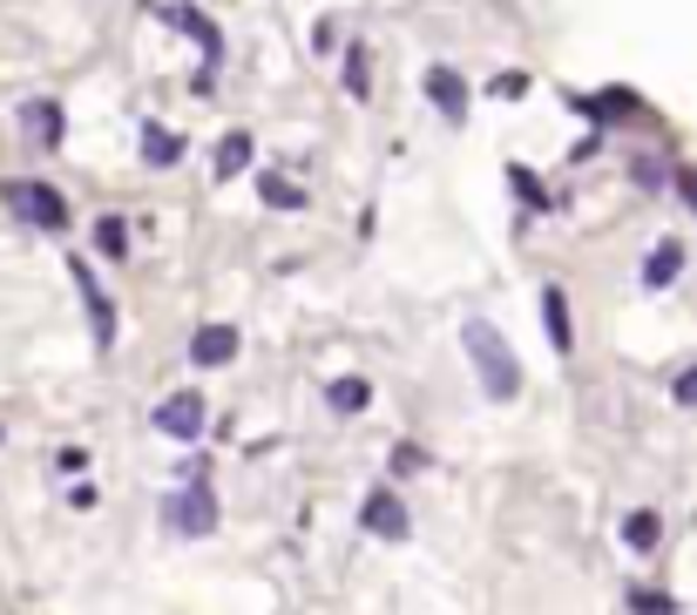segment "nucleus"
I'll list each match as a JSON object with an SVG mask.
<instances>
[{
	"instance_id": "obj_1",
	"label": "nucleus",
	"mask_w": 697,
	"mask_h": 615,
	"mask_svg": "<svg viewBox=\"0 0 697 615\" xmlns=\"http://www.w3.org/2000/svg\"><path fill=\"white\" fill-rule=\"evenodd\" d=\"M468 359H475V372H481V386H488V399H515L522 393V365H515V352L501 345V332L488 325V318H468Z\"/></svg>"
},
{
	"instance_id": "obj_2",
	"label": "nucleus",
	"mask_w": 697,
	"mask_h": 615,
	"mask_svg": "<svg viewBox=\"0 0 697 615\" xmlns=\"http://www.w3.org/2000/svg\"><path fill=\"white\" fill-rule=\"evenodd\" d=\"M8 210L34 230H61L68 223V204H61V189L55 183H8Z\"/></svg>"
},
{
	"instance_id": "obj_3",
	"label": "nucleus",
	"mask_w": 697,
	"mask_h": 615,
	"mask_svg": "<svg viewBox=\"0 0 697 615\" xmlns=\"http://www.w3.org/2000/svg\"><path fill=\"white\" fill-rule=\"evenodd\" d=\"M204 419H210V406H204L197 393H170V399L157 406V433H170V440H197V433H204Z\"/></svg>"
},
{
	"instance_id": "obj_4",
	"label": "nucleus",
	"mask_w": 697,
	"mask_h": 615,
	"mask_svg": "<svg viewBox=\"0 0 697 615\" xmlns=\"http://www.w3.org/2000/svg\"><path fill=\"white\" fill-rule=\"evenodd\" d=\"M359 527H366V534H379V542H400V534H407V501H400L393 487L366 494V508H359Z\"/></svg>"
},
{
	"instance_id": "obj_5",
	"label": "nucleus",
	"mask_w": 697,
	"mask_h": 615,
	"mask_svg": "<svg viewBox=\"0 0 697 615\" xmlns=\"http://www.w3.org/2000/svg\"><path fill=\"white\" fill-rule=\"evenodd\" d=\"M427 102L447 115V123H468V82L454 68H427Z\"/></svg>"
},
{
	"instance_id": "obj_6",
	"label": "nucleus",
	"mask_w": 697,
	"mask_h": 615,
	"mask_svg": "<svg viewBox=\"0 0 697 615\" xmlns=\"http://www.w3.org/2000/svg\"><path fill=\"white\" fill-rule=\"evenodd\" d=\"M170 521L183 527V534H210L217 527V501L204 487H190V494H176V508H170Z\"/></svg>"
},
{
	"instance_id": "obj_7",
	"label": "nucleus",
	"mask_w": 697,
	"mask_h": 615,
	"mask_svg": "<svg viewBox=\"0 0 697 615\" xmlns=\"http://www.w3.org/2000/svg\"><path fill=\"white\" fill-rule=\"evenodd\" d=\"M190 359H197V365H230V359H238V332H230V325H204L197 338H190Z\"/></svg>"
},
{
	"instance_id": "obj_8",
	"label": "nucleus",
	"mask_w": 697,
	"mask_h": 615,
	"mask_svg": "<svg viewBox=\"0 0 697 615\" xmlns=\"http://www.w3.org/2000/svg\"><path fill=\"white\" fill-rule=\"evenodd\" d=\"M75 278H82V304H89V325H95V345H115V304L102 298V285L89 278V264H75Z\"/></svg>"
},
{
	"instance_id": "obj_9",
	"label": "nucleus",
	"mask_w": 697,
	"mask_h": 615,
	"mask_svg": "<svg viewBox=\"0 0 697 615\" xmlns=\"http://www.w3.org/2000/svg\"><path fill=\"white\" fill-rule=\"evenodd\" d=\"M21 123H27V136L42 142V149H61V108H55V102H27Z\"/></svg>"
},
{
	"instance_id": "obj_10",
	"label": "nucleus",
	"mask_w": 697,
	"mask_h": 615,
	"mask_svg": "<svg viewBox=\"0 0 697 615\" xmlns=\"http://www.w3.org/2000/svg\"><path fill=\"white\" fill-rule=\"evenodd\" d=\"M677 271H684V244H656V251L643 257V285H650V291H664Z\"/></svg>"
},
{
	"instance_id": "obj_11",
	"label": "nucleus",
	"mask_w": 697,
	"mask_h": 615,
	"mask_svg": "<svg viewBox=\"0 0 697 615\" xmlns=\"http://www.w3.org/2000/svg\"><path fill=\"white\" fill-rule=\"evenodd\" d=\"M541 325H549V345H556V352H569V345H575V332H569V304H562L556 285L541 291Z\"/></svg>"
},
{
	"instance_id": "obj_12",
	"label": "nucleus",
	"mask_w": 697,
	"mask_h": 615,
	"mask_svg": "<svg viewBox=\"0 0 697 615\" xmlns=\"http://www.w3.org/2000/svg\"><path fill=\"white\" fill-rule=\"evenodd\" d=\"M142 156L157 163V170H170V163L183 156V136H170L163 123H142Z\"/></svg>"
},
{
	"instance_id": "obj_13",
	"label": "nucleus",
	"mask_w": 697,
	"mask_h": 615,
	"mask_svg": "<svg viewBox=\"0 0 697 615\" xmlns=\"http://www.w3.org/2000/svg\"><path fill=\"white\" fill-rule=\"evenodd\" d=\"M258 197H264L271 210H305V189H298L292 176H278V170H271V176H258Z\"/></svg>"
},
{
	"instance_id": "obj_14",
	"label": "nucleus",
	"mask_w": 697,
	"mask_h": 615,
	"mask_svg": "<svg viewBox=\"0 0 697 615\" xmlns=\"http://www.w3.org/2000/svg\"><path fill=\"white\" fill-rule=\"evenodd\" d=\"M244 163H251V136L230 129V136L217 142V176H244Z\"/></svg>"
},
{
	"instance_id": "obj_15",
	"label": "nucleus",
	"mask_w": 697,
	"mask_h": 615,
	"mask_svg": "<svg viewBox=\"0 0 697 615\" xmlns=\"http://www.w3.org/2000/svg\"><path fill=\"white\" fill-rule=\"evenodd\" d=\"M332 413H366L373 406V386H366V379H332Z\"/></svg>"
},
{
	"instance_id": "obj_16",
	"label": "nucleus",
	"mask_w": 697,
	"mask_h": 615,
	"mask_svg": "<svg viewBox=\"0 0 697 615\" xmlns=\"http://www.w3.org/2000/svg\"><path fill=\"white\" fill-rule=\"evenodd\" d=\"M170 21H176V27H183V34H197V42H204V55H210V61H217V27H210V21H204V14H197V8H170Z\"/></svg>"
},
{
	"instance_id": "obj_17",
	"label": "nucleus",
	"mask_w": 697,
	"mask_h": 615,
	"mask_svg": "<svg viewBox=\"0 0 697 615\" xmlns=\"http://www.w3.org/2000/svg\"><path fill=\"white\" fill-rule=\"evenodd\" d=\"M95 244H102L108 257H123V251H129V223H123V217H102V223H95Z\"/></svg>"
},
{
	"instance_id": "obj_18",
	"label": "nucleus",
	"mask_w": 697,
	"mask_h": 615,
	"mask_svg": "<svg viewBox=\"0 0 697 615\" xmlns=\"http://www.w3.org/2000/svg\"><path fill=\"white\" fill-rule=\"evenodd\" d=\"M630 615H677V602L664 589H630Z\"/></svg>"
},
{
	"instance_id": "obj_19",
	"label": "nucleus",
	"mask_w": 697,
	"mask_h": 615,
	"mask_svg": "<svg viewBox=\"0 0 697 615\" xmlns=\"http://www.w3.org/2000/svg\"><path fill=\"white\" fill-rule=\"evenodd\" d=\"M624 542H630V548H656V514H650V508L624 521Z\"/></svg>"
},
{
	"instance_id": "obj_20",
	"label": "nucleus",
	"mask_w": 697,
	"mask_h": 615,
	"mask_svg": "<svg viewBox=\"0 0 697 615\" xmlns=\"http://www.w3.org/2000/svg\"><path fill=\"white\" fill-rule=\"evenodd\" d=\"M509 183H515V197H522L528 210H541V204H549V197H541V183H535V170H522V163H515V170H509Z\"/></svg>"
},
{
	"instance_id": "obj_21",
	"label": "nucleus",
	"mask_w": 697,
	"mask_h": 615,
	"mask_svg": "<svg viewBox=\"0 0 697 615\" xmlns=\"http://www.w3.org/2000/svg\"><path fill=\"white\" fill-rule=\"evenodd\" d=\"M373 89V74H366V55L353 48V55H345V95H366Z\"/></svg>"
},
{
	"instance_id": "obj_22",
	"label": "nucleus",
	"mask_w": 697,
	"mask_h": 615,
	"mask_svg": "<svg viewBox=\"0 0 697 615\" xmlns=\"http://www.w3.org/2000/svg\"><path fill=\"white\" fill-rule=\"evenodd\" d=\"M677 399H684V406H697V365H690V372H677Z\"/></svg>"
},
{
	"instance_id": "obj_23",
	"label": "nucleus",
	"mask_w": 697,
	"mask_h": 615,
	"mask_svg": "<svg viewBox=\"0 0 697 615\" xmlns=\"http://www.w3.org/2000/svg\"><path fill=\"white\" fill-rule=\"evenodd\" d=\"M677 189H684V197L697 204V170H684V176H677Z\"/></svg>"
}]
</instances>
